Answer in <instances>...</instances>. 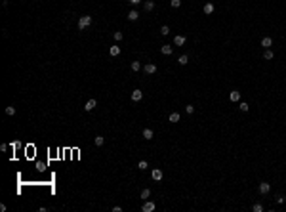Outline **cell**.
Returning a JSON list of instances; mask_svg holds the SVG:
<instances>
[{"mask_svg": "<svg viewBox=\"0 0 286 212\" xmlns=\"http://www.w3.org/2000/svg\"><path fill=\"white\" fill-rule=\"evenodd\" d=\"M90 25H92V15H82V17L78 19V29H80V31L88 29Z\"/></svg>", "mask_w": 286, "mask_h": 212, "instance_id": "1", "label": "cell"}, {"mask_svg": "<svg viewBox=\"0 0 286 212\" xmlns=\"http://www.w3.org/2000/svg\"><path fill=\"white\" fill-rule=\"evenodd\" d=\"M214 10H216V6H214L212 2H206L204 8H202V12H204L206 15H212V14H214Z\"/></svg>", "mask_w": 286, "mask_h": 212, "instance_id": "2", "label": "cell"}, {"mask_svg": "<svg viewBox=\"0 0 286 212\" xmlns=\"http://www.w3.org/2000/svg\"><path fill=\"white\" fill-rule=\"evenodd\" d=\"M269 191H271V184H267V182H261V184H259V193L265 195V193H269Z\"/></svg>", "mask_w": 286, "mask_h": 212, "instance_id": "3", "label": "cell"}, {"mask_svg": "<svg viewBox=\"0 0 286 212\" xmlns=\"http://www.w3.org/2000/svg\"><path fill=\"white\" fill-rule=\"evenodd\" d=\"M154 208H156V206H154V203H151V201H145V203H143V206H141V210H143V212H153Z\"/></svg>", "mask_w": 286, "mask_h": 212, "instance_id": "4", "label": "cell"}, {"mask_svg": "<svg viewBox=\"0 0 286 212\" xmlns=\"http://www.w3.org/2000/svg\"><path fill=\"white\" fill-rule=\"evenodd\" d=\"M143 71H145L147 75H154V73H156V65H154V63H147L145 67H143Z\"/></svg>", "mask_w": 286, "mask_h": 212, "instance_id": "5", "label": "cell"}, {"mask_svg": "<svg viewBox=\"0 0 286 212\" xmlns=\"http://www.w3.org/2000/svg\"><path fill=\"white\" fill-rule=\"evenodd\" d=\"M261 46H263L265 50H267V48H271V46H273V38H271V37H263V38H261Z\"/></svg>", "mask_w": 286, "mask_h": 212, "instance_id": "6", "label": "cell"}, {"mask_svg": "<svg viewBox=\"0 0 286 212\" xmlns=\"http://www.w3.org/2000/svg\"><path fill=\"white\" fill-rule=\"evenodd\" d=\"M185 40H187V38L183 37V35H177V37H174V44H176V46H183V44H185Z\"/></svg>", "mask_w": 286, "mask_h": 212, "instance_id": "7", "label": "cell"}, {"mask_svg": "<svg viewBox=\"0 0 286 212\" xmlns=\"http://www.w3.org/2000/svg\"><path fill=\"white\" fill-rule=\"evenodd\" d=\"M95 105H97V102H95L94 97H92V99H88V102H86L84 109H86V111H94V109H95Z\"/></svg>", "mask_w": 286, "mask_h": 212, "instance_id": "8", "label": "cell"}, {"mask_svg": "<svg viewBox=\"0 0 286 212\" xmlns=\"http://www.w3.org/2000/svg\"><path fill=\"white\" fill-rule=\"evenodd\" d=\"M141 97H143V92H141V90H134L132 92V102H141Z\"/></svg>", "mask_w": 286, "mask_h": 212, "instance_id": "9", "label": "cell"}, {"mask_svg": "<svg viewBox=\"0 0 286 212\" xmlns=\"http://www.w3.org/2000/svg\"><path fill=\"white\" fill-rule=\"evenodd\" d=\"M229 99H231V102H241V92H238V90H233V92L229 94Z\"/></svg>", "mask_w": 286, "mask_h": 212, "instance_id": "10", "label": "cell"}, {"mask_svg": "<svg viewBox=\"0 0 286 212\" xmlns=\"http://www.w3.org/2000/svg\"><path fill=\"white\" fill-rule=\"evenodd\" d=\"M151 174H153V180H162V170H160V168H154L153 172H151Z\"/></svg>", "mask_w": 286, "mask_h": 212, "instance_id": "11", "label": "cell"}, {"mask_svg": "<svg viewBox=\"0 0 286 212\" xmlns=\"http://www.w3.org/2000/svg\"><path fill=\"white\" fill-rule=\"evenodd\" d=\"M160 52H162V55H172L174 48H172V46H166V44H164V46L160 48Z\"/></svg>", "mask_w": 286, "mask_h": 212, "instance_id": "12", "label": "cell"}, {"mask_svg": "<svg viewBox=\"0 0 286 212\" xmlns=\"http://www.w3.org/2000/svg\"><path fill=\"white\" fill-rule=\"evenodd\" d=\"M109 54L113 55V57H116V55H120V46H111V48H109Z\"/></svg>", "mask_w": 286, "mask_h": 212, "instance_id": "13", "label": "cell"}, {"mask_svg": "<svg viewBox=\"0 0 286 212\" xmlns=\"http://www.w3.org/2000/svg\"><path fill=\"white\" fill-rule=\"evenodd\" d=\"M153 136H154V132H153L151 128H145V130H143V138H145V139H153Z\"/></svg>", "mask_w": 286, "mask_h": 212, "instance_id": "14", "label": "cell"}, {"mask_svg": "<svg viewBox=\"0 0 286 212\" xmlns=\"http://www.w3.org/2000/svg\"><path fill=\"white\" fill-rule=\"evenodd\" d=\"M143 8H145L147 12H153V10H154V2H153V0H147L145 4H143Z\"/></svg>", "mask_w": 286, "mask_h": 212, "instance_id": "15", "label": "cell"}, {"mask_svg": "<svg viewBox=\"0 0 286 212\" xmlns=\"http://www.w3.org/2000/svg\"><path fill=\"white\" fill-rule=\"evenodd\" d=\"M137 17H139V12H136V10H132V12L128 14V19H130V21H136Z\"/></svg>", "mask_w": 286, "mask_h": 212, "instance_id": "16", "label": "cell"}, {"mask_svg": "<svg viewBox=\"0 0 286 212\" xmlns=\"http://www.w3.org/2000/svg\"><path fill=\"white\" fill-rule=\"evenodd\" d=\"M177 63H179V65H187V63H189V55H185V54H183V55H179Z\"/></svg>", "mask_w": 286, "mask_h": 212, "instance_id": "17", "label": "cell"}, {"mask_svg": "<svg viewBox=\"0 0 286 212\" xmlns=\"http://www.w3.org/2000/svg\"><path fill=\"white\" fill-rule=\"evenodd\" d=\"M94 143H95V145H97V147H101V145H103V143H105V138H103V136H95Z\"/></svg>", "mask_w": 286, "mask_h": 212, "instance_id": "18", "label": "cell"}, {"mask_svg": "<svg viewBox=\"0 0 286 212\" xmlns=\"http://www.w3.org/2000/svg\"><path fill=\"white\" fill-rule=\"evenodd\" d=\"M130 67H132V71H134V73L141 71V63H139V61H132V65H130Z\"/></svg>", "mask_w": 286, "mask_h": 212, "instance_id": "19", "label": "cell"}, {"mask_svg": "<svg viewBox=\"0 0 286 212\" xmlns=\"http://www.w3.org/2000/svg\"><path fill=\"white\" fill-rule=\"evenodd\" d=\"M137 168H139V170H147V168H149V162L147 161H139L137 162Z\"/></svg>", "mask_w": 286, "mask_h": 212, "instance_id": "20", "label": "cell"}, {"mask_svg": "<svg viewBox=\"0 0 286 212\" xmlns=\"http://www.w3.org/2000/svg\"><path fill=\"white\" fill-rule=\"evenodd\" d=\"M263 57H265V59H273V57H275V54H273V50H271V48H267V50H265Z\"/></svg>", "mask_w": 286, "mask_h": 212, "instance_id": "21", "label": "cell"}, {"mask_svg": "<svg viewBox=\"0 0 286 212\" xmlns=\"http://www.w3.org/2000/svg\"><path fill=\"white\" fill-rule=\"evenodd\" d=\"M6 115H10V117H14V115H15V107H14V105H10V107H6Z\"/></svg>", "mask_w": 286, "mask_h": 212, "instance_id": "22", "label": "cell"}, {"mask_svg": "<svg viewBox=\"0 0 286 212\" xmlns=\"http://www.w3.org/2000/svg\"><path fill=\"white\" fill-rule=\"evenodd\" d=\"M160 35H162V37L170 35V27H168V25H162V29H160Z\"/></svg>", "mask_w": 286, "mask_h": 212, "instance_id": "23", "label": "cell"}, {"mask_svg": "<svg viewBox=\"0 0 286 212\" xmlns=\"http://www.w3.org/2000/svg\"><path fill=\"white\" fill-rule=\"evenodd\" d=\"M113 37H114V40H116V42H120V40L124 38V35H122L120 31H114V35H113Z\"/></svg>", "mask_w": 286, "mask_h": 212, "instance_id": "24", "label": "cell"}, {"mask_svg": "<svg viewBox=\"0 0 286 212\" xmlns=\"http://www.w3.org/2000/svg\"><path fill=\"white\" fill-rule=\"evenodd\" d=\"M170 122H179V113H172L170 115Z\"/></svg>", "mask_w": 286, "mask_h": 212, "instance_id": "25", "label": "cell"}, {"mask_svg": "<svg viewBox=\"0 0 286 212\" xmlns=\"http://www.w3.org/2000/svg\"><path fill=\"white\" fill-rule=\"evenodd\" d=\"M252 210L254 212H263V204H259V203H256L254 206H252Z\"/></svg>", "mask_w": 286, "mask_h": 212, "instance_id": "26", "label": "cell"}, {"mask_svg": "<svg viewBox=\"0 0 286 212\" xmlns=\"http://www.w3.org/2000/svg\"><path fill=\"white\" fill-rule=\"evenodd\" d=\"M151 197V189H143L141 191V199H149Z\"/></svg>", "mask_w": 286, "mask_h": 212, "instance_id": "27", "label": "cell"}, {"mask_svg": "<svg viewBox=\"0 0 286 212\" xmlns=\"http://www.w3.org/2000/svg\"><path fill=\"white\" fill-rule=\"evenodd\" d=\"M238 107H241V111H242V113H246V111L250 109V105H248L246 102H241V105H238Z\"/></svg>", "mask_w": 286, "mask_h": 212, "instance_id": "28", "label": "cell"}, {"mask_svg": "<svg viewBox=\"0 0 286 212\" xmlns=\"http://www.w3.org/2000/svg\"><path fill=\"white\" fill-rule=\"evenodd\" d=\"M185 111L189 115H193V113H195V105H185Z\"/></svg>", "mask_w": 286, "mask_h": 212, "instance_id": "29", "label": "cell"}, {"mask_svg": "<svg viewBox=\"0 0 286 212\" xmlns=\"http://www.w3.org/2000/svg\"><path fill=\"white\" fill-rule=\"evenodd\" d=\"M170 4H172V8H179V6H181V0H172Z\"/></svg>", "mask_w": 286, "mask_h": 212, "instance_id": "30", "label": "cell"}, {"mask_svg": "<svg viewBox=\"0 0 286 212\" xmlns=\"http://www.w3.org/2000/svg\"><path fill=\"white\" fill-rule=\"evenodd\" d=\"M277 203H278V204L284 203V195H277Z\"/></svg>", "mask_w": 286, "mask_h": 212, "instance_id": "31", "label": "cell"}, {"mask_svg": "<svg viewBox=\"0 0 286 212\" xmlns=\"http://www.w3.org/2000/svg\"><path fill=\"white\" fill-rule=\"evenodd\" d=\"M128 2H130L132 6H137V4H141V0H128Z\"/></svg>", "mask_w": 286, "mask_h": 212, "instance_id": "32", "label": "cell"}]
</instances>
